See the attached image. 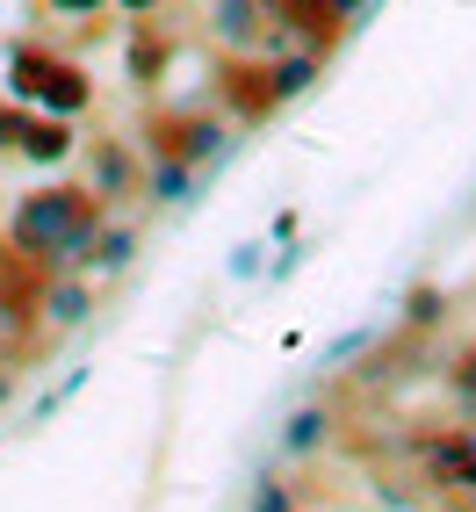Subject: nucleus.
I'll return each mask as SVG.
<instances>
[{"label":"nucleus","instance_id":"4","mask_svg":"<svg viewBox=\"0 0 476 512\" xmlns=\"http://www.w3.org/2000/svg\"><path fill=\"white\" fill-rule=\"evenodd\" d=\"M0 138H8V145H22L29 159H58V152H65V123H58V116L29 123V116H8V109H0Z\"/></svg>","mask_w":476,"mask_h":512},{"label":"nucleus","instance_id":"12","mask_svg":"<svg viewBox=\"0 0 476 512\" xmlns=\"http://www.w3.org/2000/svg\"><path fill=\"white\" fill-rule=\"evenodd\" d=\"M325 440V412H296L289 419V448H318Z\"/></svg>","mask_w":476,"mask_h":512},{"label":"nucleus","instance_id":"14","mask_svg":"<svg viewBox=\"0 0 476 512\" xmlns=\"http://www.w3.org/2000/svg\"><path fill=\"white\" fill-rule=\"evenodd\" d=\"M253 512H289V491H282V484H260V498H253Z\"/></svg>","mask_w":476,"mask_h":512},{"label":"nucleus","instance_id":"9","mask_svg":"<svg viewBox=\"0 0 476 512\" xmlns=\"http://www.w3.org/2000/svg\"><path fill=\"white\" fill-rule=\"evenodd\" d=\"M130 253H138V231H94V267H123Z\"/></svg>","mask_w":476,"mask_h":512},{"label":"nucleus","instance_id":"7","mask_svg":"<svg viewBox=\"0 0 476 512\" xmlns=\"http://www.w3.org/2000/svg\"><path fill=\"white\" fill-rule=\"evenodd\" d=\"M37 311H44V325H80V318H87V289L51 282V289L37 296Z\"/></svg>","mask_w":476,"mask_h":512},{"label":"nucleus","instance_id":"16","mask_svg":"<svg viewBox=\"0 0 476 512\" xmlns=\"http://www.w3.org/2000/svg\"><path fill=\"white\" fill-rule=\"evenodd\" d=\"M51 8H65V15H87V8H101V0H51Z\"/></svg>","mask_w":476,"mask_h":512},{"label":"nucleus","instance_id":"10","mask_svg":"<svg viewBox=\"0 0 476 512\" xmlns=\"http://www.w3.org/2000/svg\"><path fill=\"white\" fill-rule=\"evenodd\" d=\"M188 188H195V166H181V159H166V166H159V181H152L159 202H181Z\"/></svg>","mask_w":476,"mask_h":512},{"label":"nucleus","instance_id":"1","mask_svg":"<svg viewBox=\"0 0 476 512\" xmlns=\"http://www.w3.org/2000/svg\"><path fill=\"white\" fill-rule=\"evenodd\" d=\"M94 231H101V195H87V188H37L8 217V246L22 260H44L51 275H65V267H80L94 253Z\"/></svg>","mask_w":476,"mask_h":512},{"label":"nucleus","instance_id":"5","mask_svg":"<svg viewBox=\"0 0 476 512\" xmlns=\"http://www.w3.org/2000/svg\"><path fill=\"white\" fill-rule=\"evenodd\" d=\"M260 22H267L260 0H210V29H217L224 44H253V37H260Z\"/></svg>","mask_w":476,"mask_h":512},{"label":"nucleus","instance_id":"6","mask_svg":"<svg viewBox=\"0 0 476 512\" xmlns=\"http://www.w3.org/2000/svg\"><path fill=\"white\" fill-rule=\"evenodd\" d=\"M224 109L231 116H267V109H275L267 73H238V65H231V73H224Z\"/></svg>","mask_w":476,"mask_h":512},{"label":"nucleus","instance_id":"8","mask_svg":"<svg viewBox=\"0 0 476 512\" xmlns=\"http://www.w3.org/2000/svg\"><path fill=\"white\" fill-rule=\"evenodd\" d=\"M318 80V58H289V65H275V73H267V87H275V101H296L303 87Z\"/></svg>","mask_w":476,"mask_h":512},{"label":"nucleus","instance_id":"3","mask_svg":"<svg viewBox=\"0 0 476 512\" xmlns=\"http://www.w3.org/2000/svg\"><path fill=\"white\" fill-rule=\"evenodd\" d=\"M166 159H181V166H210V159H224V123H210V116H181L174 130H166Z\"/></svg>","mask_w":476,"mask_h":512},{"label":"nucleus","instance_id":"2","mask_svg":"<svg viewBox=\"0 0 476 512\" xmlns=\"http://www.w3.org/2000/svg\"><path fill=\"white\" fill-rule=\"evenodd\" d=\"M8 87H15L22 101H37L44 116L87 109V73H80V65H65V58H51V51H37V44H22V51L8 58Z\"/></svg>","mask_w":476,"mask_h":512},{"label":"nucleus","instance_id":"11","mask_svg":"<svg viewBox=\"0 0 476 512\" xmlns=\"http://www.w3.org/2000/svg\"><path fill=\"white\" fill-rule=\"evenodd\" d=\"M94 181H101V195H116V188L130 181V166H123L116 145H101V152H94Z\"/></svg>","mask_w":476,"mask_h":512},{"label":"nucleus","instance_id":"17","mask_svg":"<svg viewBox=\"0 0 476 512\" xmlns=\"http://www.w3.org/2000/svg\"><path fill=\"white\" fill-rule=\"evenodd\" d=\"M123 8H159V0H123Z\"/></svg>","mask_w":476,"mask_h":512},{"label":"nucleus","instance_id":"13","mask_svg":"<svg viewBox=\"0 0 476 512\" xmlns=\"http://www.w3.org/2000/svg\"><path fill=\"white\" fill-rule=\"evenodd\" d=\"M15 332H22V318H15V303H0V361L15 354Z\"/></svg>","mask_w":476,"mask_h":512},{"label":"nucleus","instance_id":"15","mask_svg":"<svg viewBox=\"0 0 476 512\" xmlns=\"http://www.w3.org/2000/svg\"><path fill=\"white\" fill-rule=\"evenodd\" d=\"M354 8H361V0H325V15H332V22H347Z\"/></svg>","mask_w":476,"mask_h":512}]
</instances>
